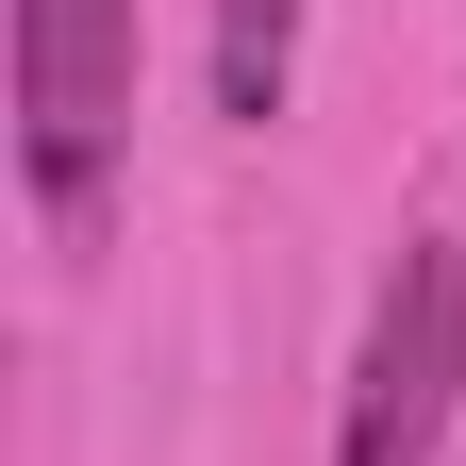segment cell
<instances>
[{
  "label": "cell",
  "instance_id": "cell-3",
  "mask_svg": "<svg viewBox=\"0 0 466 466\" xmlns=\"http://www.w3.org/2000/svg\"><path fill=\"white\" fill-rule=\"evenodd\" d=\"M200 67H217V116H233V134H267V116L300 100V0H217V50H200Z\"/></svg>",
  "mask_w": 466,
  "mask_h": 466
},
{
  "label": "cell",
  "instance_id": "cell-1",
  "mask_svg": "<svg viewBox=\"0 0 466 466\" xmlns=\"http://www.w3.org/2000/svg\"><path fill=\"white\" fill-rule=\"evenodd\" d=\"M17 184L50 250H100L134 184V0H17Z\"/></svg>",
  "mask_w": 466,
  "mask_h": 466
},
{
  "label": "cell",
  "instance_id": "cell-2",
  "mask_svg": "<svg viewBox=\"0 0 466 466\" xmlns=\"http://www.w3.org/2000/svg\"><path fill=\"white\" fill-rule=\"evenodd\" d=\"M450 417H466V250L400 233V267L367 283V333H350L333 466H450Z\"/></svg>",
  "mask_w": 466,
  "mask_h": 466
}]
</instances>
